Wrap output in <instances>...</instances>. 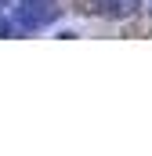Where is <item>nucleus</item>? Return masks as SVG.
<instances>
[{
    "label": "nucleus",
    "mask_w": 152,
    "mask_h": 156,
    "mask_svg": "<svg viewBox=\"0 0 152 156\" xmlns=\"http://www.w3.org/2000/svg\"><path fill=\"white\" fill-rule=\"evenodd\" d=\"M11 4H15V0H0V11H11Z\"/></svg>",
    "instance_id": "nucleus-2"
},
{
    "label": "nucleus",
    "mask_w": 152,
    "mask_h": 156,
    "mask_svg": "<svg viewBox=\"0 0 152 156\" xmlns=\"http://www.w3.org/2000/svg\"><path fill=\"white\" fill-rule=\"evenodd\" d=\"M62 0H15L11 4V22L18 33H36L43 26L62 18Z\"/></svg>",
    "instance_id": "nucleus-1"
}]
</instances>
